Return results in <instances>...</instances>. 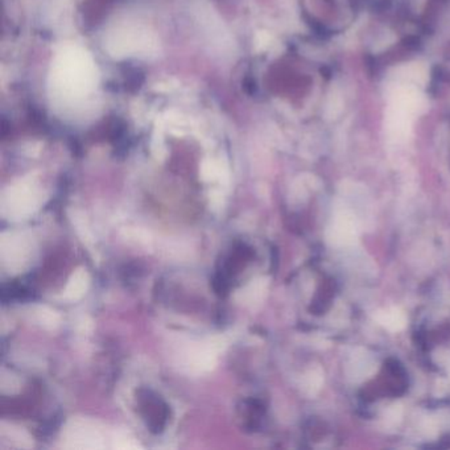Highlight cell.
<instances>
[{"instance_id":"cell-1","label":"cell","mask_w":450,"mask_h":450,"mask_svg":"<svg viewBox=\"0 0 450 450\" xmlns=\"http://www.w3.org/2000/svg\"><path fill=\"white\" fill-rule=\"evenodd\" d=\"M3 213L12 219H20L32 214L39 206V197L32 185L20 184L12 186L3 195Z\"/></svg>"},{"instance_id":"cell-2","label":"cell","mask_w":450,"mask_h":450,"mask_svg":"<svg viewBox=\"0 0 450 450\" xmlns=\"http://www.w3.org/2000/svg\"><path fill=\"white\" fill-rule=\"evenodd\" d=\"M30 255V243L20 234H4L1 239V257L10 267H18Z\"/></svg>"},{"instance_id":"cell-3","label":"cell","mask_w":450,"mask_h":450,"mask_svg":"<svg viewBox=\"0 0 450 450\" xmlns=\"http://www.w3.org/2000/svg\"><path fill=\"white\" fill-rule=\"evenodd\" d=\"M68 439L75 448H102L99 433L86 424H77L75 428L70 429Z\"/></svg>"},{"instance_id":"cell-4","label":"cell","mask_w":450,"mask_h":450,"mask_svg":"<svg viewBox=\"0 0 450 450\" xmlns=\"http://www.w3.org/2000/svg\"><path fill=\"white\" fill-rule=\"evenodd\" d=\"M355 225L353 218L342 214L337 218L333 227H330L329 240L334 245H347L355 239Z\"/></svg>"},{"instance_id":"cell-5","label":"cell","mask_w":450,"mask_h":450,"mask_svg":"<svg viewBox=\"0 0 450 450\" xmlns=\"http://www.w3.org/2000/svg\"><path fill=\"white\" fill-rule=\"evenodd\" d=\"M87 288H89V275L84 268H79L69 280L65 290V297L69 300H78L85 295Z\"/></svg>"},{"instance_id":"cell-6","label":"cell","mask_w":450,"mask_h":450,"mask_svg":"<svg viewBox=\"0 0 450 450\" xmlns=\"http://www.w3.org/2000/svg\"><path fill=\"white\" fill-rule=\"evenodd\" d=\"M376 319H378L379 323L382 326H385L390 332H400L401 329H404V326L407 323L406 316L397 308L380 311Z\"/></svg>"},{"instance_id":"cell-7","label":"cell","mask_w":450,"mask_h":450,"mask_svg":"<svg viewBox=\"0 0 450 450\" xmlns=\"http://www.w3.org/2000/svg\"><path fill=\"white\" fill-rule=\"evenodd\" d=\"M266 284L267 283H263V280H260V281L252 283L246 290H243V295L247 301L254 302V301L260 300L263 296V292L266 290Z\"/></svg>"}]
</instances>
